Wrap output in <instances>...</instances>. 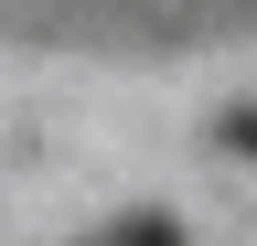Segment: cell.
Wrapping results in <instances>:
<instances>
[{
    "label": "cell",
    "mask_w": 257,
    "mask_h": 246,
    "mask_svg": "<svg viewBox=\"0 0 257 246\" xmlns=\"http://www.w3.org/2000/svg\"><path fill=\"white\" fill-rule=\"evenodd\" d=\"M118 246H182V225H172V214H128Z\"/></svg>",
    "instance_id": "6da1fadb"
},
{
    "label": "cell",
    "mask_w": 257,
    "mask_h": 246,
    "mask_svg": "<svg viewBox=\"0 0 257 246\" xmlns=\"http://www.w3.org/2000/svg\"><path fill=\"white\" fill-rule=\"evenodd\" d=\"M214 139H225V150H246V161H257V107H236V118H225Z\"/></svg>",
    "instance_id": "7a4b0ae2"
}]
</instances>
